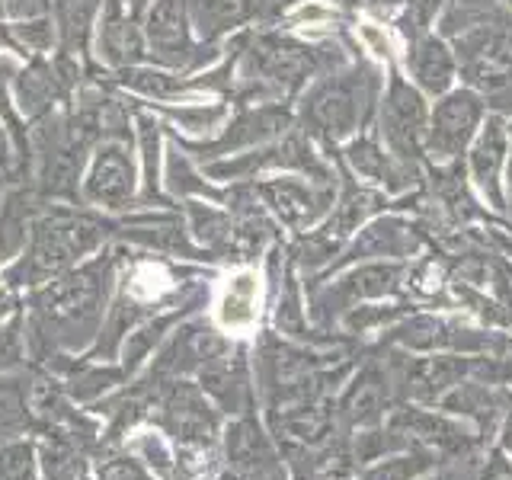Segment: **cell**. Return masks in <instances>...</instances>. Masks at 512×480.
<instances>
[{"mask_svg":"<svg viewBox=\"0 0 512 480\" xmlns=\"http://www.w3.org/2000/svg\"><path fill=\"white\" fill-rule=\"evenodd\" d=\"M468 372V362L452 356L420 359L410 372V394L416 400H439L445 391H452L455 384Z\"/></svg>","mask_w":512,"mask_h":480,"instance_id":"9a60e30c","label":"cell"},{"mask_svg":"<svg viewBox=\"0 0 512 480\" xmlns=\"http://www.w3.org/2000/svg\"><path fill=\"white\" fill-rule=\"evenodd\" d=\"M138 148H141V173H144V196H154L160 180V157H164V141H160V125L151 112H138Z\"/></svg>","mask_w":512,"mask_h":480,"instance_id":"44dd1931","label":"cell"},{"mask_svg":"<svg viewBox=\"0 0 512 480\" xmlns=\"http://www.w3.org/2000/svg\"><path fill=\"white\" fill-rule=\"evenodd\" d=\"M164 180L180 192H205V183H199V176L192 173V167L186 164V157L176 151V148H167V173Z\"/></svg>","mask_w":512,"mask_h":480,"instance_id":"83f0119b","label":"cell"},{"mask_svg":"<svg viewBox=\"0 0 512 480\" xmlns=\"http://www.w3.org/2000/svg\"><path fill=\"white\" fill-rule=\"evenodd\" d=\"M189 23L199 32V39L212 42L221 32L234 29L247 20L250 0H186Z\"/></svg>","mask_w":512,"mask_h":480,"instance_id":"5bb4252c","label":"cell"},{"mask_svg":"<svg viewBox=\"0 0 512 480\" xmlns=\"http://www.w3.org/2000/svg\"><path fill=\"white\" fill-rule=\"evenodd\" d=\"M106 0H52V23L58 32L61 55L84 52L90 32L96 29Z\"/></svg>","mask_w":512,"mask_h":480,"instance_id":"8fae6325","label":"cell"},{"mask_svg":"<svg viewBox=\"0 0 512 480\" xmlns=\"http://www.w3.org/2000/svg\"><path fill=\"white\" fill-rule=\"evenodd\" d=\"M260 292H263V285L253 269H240L234 276L224 279L218 304H215L218 324L228 333L250 330L256 324V317H260Z\"/></svg>","mask_w":512,"mask_h":480,"instance_id":"ba28073f","label":"cell"},{"mask_svg":"<svg viewBox=\"0 0 512 480\" xmlns=\"http://www.w3.org/2000/svg\"><path fill=\"white\" fill-rule=\"evenodd\" d=\"M439 480H442V477H439Z\"/></svg>","mask_w":512,"mask_h":480,"instance_id":"74e56055","label":"cell"},{"mask_svg":"<svg viewBox=\"0 0 512 480\" xmlns=\"http://www.w3.org/2000/svg\"><path fill=\"white\" fill-rule=\"evenodd\" d=\"M64 87H68V80L58 74V68H52V64L36 55L16 71L13 103L29 119H45V116H52V106Z\"/></svg>","mask_w":512,"mask_h":480,"instance_id":"52a82bcc","label":"cell"},{"mask_svg":"<svg viewBox=\"0 0 512 480\" xmlns=\"http://www.w3.org/2000/svg\"><path fill=\"white\" fill-rule=\"evenodd\" d=\"M349 157H352V164H356L362 173H368V176H378V173H384V164H381V154H375L368 144H356V148L349 151Z\"/></svg>","mask_w":512,"mask_h":480,"instance_id":"4dcf8cb0","label":"cell"},{"mask_svg":"<svg viewBox=\"0 0 512 480\" xmlns=\"http://www.w3.org/2000/svg\"><path fill=\"white\" fill-rule=\"evenodd\" d=\"M144 45L160 68L176 71L192 55V23L186 0H154L144 13Z\"/></svg>","mask_w":512,"mask_h":480,"instance_id":"3957f363","label":"cell"},{"mask_svg":"<svg viewBox=\"0 0 512 480\" xmlns=\"http://www.w3.org/2000/svg\"><path fill=\"white\" fill-rule=\"evenodd\" d=\"M106 240V221L84 212H48L36 218L29 237V253L23 260V276L29 282H45L71 269L80 256L93 253Z\"/></svg>","mask_w":512,"mask_h":480,"instance_id":"6da1fadb","label":"cell"},{"mask_svg":"<svg viewBox=\"0 0 512 480\" xmlns=\"http://www.w3.org/2000/svg\"><path fill=\"white\" fill-rule=\"evenodd\" d=\"M311 116L324 128H330V132H336V135L349 132L352 122H356V103H352V93L346 87L320 90L314 96V103H311Z\"/></svg>","mask_w":512,"mask_h":480,"instance_id":"d6986e66","label":"cell"},{"mask_svg":"<svg viewBox=\"0 0 512 480\" xmlns=\"http://www.w3.org/2000/svg\"><path fill=\"white\" fill-rule=\"evenodd\" d=\"M96 48H100V58L116 71L148 58L144 29L132 20L122 0H106L103 4L100 20H96Z\"/></svg>","mask_w":512,"mask_h":480,"instance_id":"5b68a950","label":"cell"},{"mask_svg":"<svg viewBox=\"0 0 512 480\" xmlns=\"http://www.w3.org/2000/svg\"><path fill=\"white\" fill-rule=\"evenodd\" d=\"M260 68L272 77V80H298L304 74V68H308V61H304L301 52H295V48L288 45H276L269 42L260 48Z\"/></svg>","mask_w":512,"mask_h":480,"instance_id":"603a6c76","label":"cell"},{"mask_svg":"<svg viewBox=\"0 0 512 480\" xmlns=\"http://www.w3.org/2000/svg\"><path fill=\"white\" fill-rule=\"evenodd\" d=\"M384 128H388V141L394 148L410 151L426 128V106L420 93L410 90L407 84H394L388 106H384Z\"/></svg>","mask_w":512,"mask_h":480,"instance_id":"30bf717a","label":"cell"},{"mask_svg":"<svg viewBox=\"0 0 512 480\" xmlns=\"http://www.w3.org/2000/svg\"><path fill=\"white\" fill-rule=\"evenodd\" d=\"M282 125H285V116H279V112H247V116H240L228 125V132L212 144V151L228 154L234 148H247V144L266 141L269 135H276Z\"/></svg>","mask_w":512,"mask_h":480,"instance_id":"2e32d148","label":"cell"},{"mask_svg":"<svg viewBox=\"0 0 512 480\" xmlns=\"http://www.w3.org/2000/svg\"><path fill=\"white\" fill-rule=\"evenodd\" d=\"M263 192H266L269 205H276V212L282 218H288V221H298V218H304V215L311 212V196L301 186H295V183L279 180V183L263 186Z\"/></svg>","mask_w":512,"mask_h":480,"instance_id":"cb8c5ba5","label":"cell"},{"mask_svg":"<svg viewBox=\"0 0 512 480\" xmlns=\"http://www.w3.org/2000/svg\"><path fill=\"white\" fill-rule=\"evenodd\" d=\"M295 20L298 23H324V20H333V10H327L324 4H304L295 10Z\"/></svg>","mask_w":512,"mask_h":480,"instance_id":"e575fe53","label":"cell"},{"mask_svg":"<svg viewBox=\"0 0 512 480\" xmlns=\"http://www.w3.org/2000/svg\"><path fill=\"white\" fill-rule=\"evenodd\" d=\"M503 452L512 455V410H509V420H506V426H503Z\"/></svg>","mask_w":512,"mask_h":480,"instance_id":"d590c367","label":"cell"},{"mask_svg":"<svg viewBox=\"0 0 512 480\" xmlns=\"http://www.w3.org/2000/svg\"><path fill=\"white\" fill-rule=\"evenodd\" d=\"M368 196H352V199H346L343 205H340V212L333 215V221H330V231H336V234H352L359 228V221L365 218V212H368Z\"/></svg>","mask_w":512,"mask_h":480,"instance_id":"f1b7e54d","label":"cell"},{"mask_svg":"<svg viewBox=\"0 0 512 480\" xmlns=\"http://www.w3.org/2000/svg\"><path fill=\"white\" fill-rule=\"evenodd\" d=\"M503 154H506V132L503 125L490 119L484 135L474 144V154H471V170H474V180L490 189V196L496 199V173H500L503 164Z\"/></svg>","mask_w":512,"mask_h":480,"instance_id":"e0dca14e","label":"cell"},{"mask_svg":"<svg viewBox=\"0 0 512 480\" xmlns=\"http://www.w3.org/2000/svg\"><path fill=\"white\" fill-rule=\"evenodd\" d=\"M359 36H362V42L368 45V52H372V55H378V58H388L391 55V42H388V36H384L378 26L362 23L359 26Z\"/></svg>","mask_w":512,"mask_h":480,"instance_id":"1f68e13d","label":"cell"},{"mask_svg":"<svg viewBox=\"0 0 512 480\" xmlns=\"http://www.w3.org/2000/svg\"><path fill=\"white\" fill-rule=\"evenodd\" d=\"M119 87L132 90L135 96H144V100L154 103H167L173 106L176 100H186L189 87L180 74H173L170 68H160V64H128V68L119 71Z\"/></svg>","mask_w":512,"mask_h":480,"instance_id":"7c38bea8","label":"cell"},{"mask_svg":"<svg viewBox=\"0 0 512 480\" xmlns=\"http://www.w3.org/2000/svg\"><path fill=\"white\" fill-rule=\"evenodd\" d=\"M394 436H407V445L416 448H439V452H458L468 445L464 432L448 413H429V410H400L391 423Z\"/></svg>","mask_w":512,"mask_h":480,"instance_id":"8992f818","label":"cell"},{"mask_svg":"<svg viewBox=\"0 0 512 480\" xmlns=\"http://www.w3.org/2000/svg\"><path fill=\"white\" fill-rule=\"evenodd\" d=\"M506 247H509V253H512V244H506Z\"/></svg>","mask_w":512,"mask_h":480,"instance_id":"8d00e7d4","label":"cell"},{"mask_svg":"<svg viewBox=\"0 0 512 480\" xmlns=\"http://www.w3.org/2000/svg\"><path fill=\"white\" fill-rule=\"evenodd\" d=\"M439 404L448 416H468V420H477L480 426H490L496 420V413L503 410V394L487 388V384L458 381L452 391H445L439 397Z\"/></svg>","mask_w":512,"mask_h":480,"instance_id":"4fadbf2b","label":"cell"},{"mask_svg":"<svg viewBox=\"0 0 512 480\" xmlns=\"http://www.w3.org/2000/svg\"><path fill=\"white\" fill-rule=\"evenodd\" d=\"M100 298H103V269L90 266L48 285L39 295V311L42 317L55 320V324H84V320H90L100 311Z\"/></svg>","mask_w":512,"mask_h":480,"instance_id":"277c9868","label":"cell"},{"mask_svg":"<svg viewBox=\"0 0 512 480\" xmlns=\"http://www.w3.org/2000/svg\"><path fill=\"white\" fill-rule=\"evenodd\" d=\"M346 416L352 426L359 429H375L384 420V394H381V381L375 375H365L356 381V388L346 397Z\"/></svg>","mask_w":512,"mask_h":480,"instance_id":"ac0fdd59","label":"cell"},{"mask_svg":"<svg viewBox=\"0 0 512 480\" xmlns=\"http://www.w3.org/2000/svg\"><path fill=\"white\" fill-rule=\"evenodd\" d=\"M164 112H167V119H173L189 135L212 132V128H218V122L224 119L221 106H192V103H186V106H167Z\"/></svg>","mask_w":512,"mask_h":480,"instance_id":"484cf974","label":"cell"},{"mask_svg":"<svg viewBox=\"0 0 512 480\" xmlns=\"http://www.w3.org/2000/svg\"><path fill=\"white\" fill-rule=\"evenodd\" d=\"M413 71L420 77V84L432 93H442L452 80V55L445 52L439 39H426L413 55Z\"/></svg>","mask_w":512,"mask_h":480,"instance_id":"ffe728a7","label":"cell"},{"mask_svg":"<svg viewBox=\"0 0 512 480\" xmlns=\"http://www.w3.org/2000/svg\"><path fill=\"white\" fill-rule=\"evenodd\" d=\"M80 196L96 208H125L138 196V164L128 138H103L80 173Z\"/></svg>","mask_w":512,"mask_h":480,"instance_id":"7a4b0ae2","label":"cell"},{"mask_svg":"<svg viewBox=\"0 0 512 480\" xmlns=\"http://www.w3.org/2000/svg\"><path fill=\"white\" fill-rule=\"evenodd\" d=\"M4 13L10 16L13 23L20 20H39V16L52 13V0H4Z\"/></svg>","mask_w":512,"mask_h":480,"instance_id":"f546056e","label":"cell"},{"mask_svg":"<svg viewBox=\"0 0 512 480\" xmlns=\"http://www.w3.org/2000/svg\"><path fill=\"white\" fill-rule=\"evenodd\" d=\"M13 132H10V125L0 119V173H10L13 164H16V151H13Z\"/></svg>","mask_w":512,"mask_h":480,"instance_id":"d6a6232c","label":"cell"},{"mask_svg":"<svg viewBox=\"0 0 512 480\" xmlns=\"http://www.w3.org/2000/svg\"><path fill=\"white\" fill-rule=\"evenodd\" d=\"M480 480H512V461L503 452H496L493 461H487L484 477H480Z\"/></svg>","mask_w":512,"mask_h":480,"instance_id":"836d02e7","label":"cell"},{"mask_svg":"<svg viewBox=\"0 0 512 480\" xmlns=\"http://www.w3.org/2000/svg\"><path fill=\"white\" fill-rule=\"evenodd\" d=\"M432 468V452L429 448H410L404 455L384 458L378 464H372L359 480H420L426 471Z\"/></svg>","mask_w":512,"mask_h":480,"instance_id":"7402d4cb","label":"cell"},{"mask_svg":"<svg viewBox=\"0 0 512 480\" xmlns=\"http://www.w3.org/2000/svg\"><path fill=\"white\" fill-rule=\"evenodd\" d=\"M397 266H365L349 279V292L359 298H381L397 288Z\"/></svg>","mask_w":512,"mask_h":480,"instance_id":"d4e9b609","label":"cell"},{"mask_svg":"<svg viewBox=\"0 0 512 480\" xmlns=\"http://www.w3.org/2000/svg\"><path fill=\"white\" fill-rule=\"evenodd\" d=\"M167 288H170V276L164 272V266H157V263L135 266L132 279H128V295L138 301H154L160 298V292H167Z\"/></svg>","mask_w":512,"mask_h":480,"instance_id":"4316f807","label":"cell"},{"mask_svg":"<svg viewBox=\"0 0 512 480\" xmlns=\"http://www.w3.org/2000/svg\"><path fill=\"white\" fill-rule=\"evenodd\" d=\"M480 119V106L471 93H452L445 103H439L432 116V151L439 157H452L461 151V144L471 138L474 125Z\"/></svg>","mask_w":512,"mask_h":480,"instance_id":"9c48e42d","label":"cell"}]
</instances>
